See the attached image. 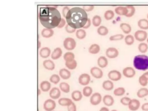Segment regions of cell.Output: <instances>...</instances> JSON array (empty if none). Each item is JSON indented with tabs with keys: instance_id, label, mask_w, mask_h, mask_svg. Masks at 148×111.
I'll use <instances>...</instances> for the list:
<instances>
[{
	"instance_id": "1",
	"label": "cell",
	"mask_w": 148,
	"mask_h": 111,
	"mask_svg": "<svg viewBox=\"0 0 148 111\" xmlns=\"http://www.w3.org/2000/svg\"><path fill=\"white\" fill-rule=\"evenodd\" d=\"M39 18L41 24L44 27L53 29L57 27L62 18L56 7L45 6L40 8Z\"/></svg>"
},
{
	"instance_id": "2",
	"label": "cell",
	"mask_w": 148,
	"mask_h": 111,
	"mask_svg": "<svg viewBox=\"0 0 148 111\" xmlns=\"http://www.w3.org/2000/svg\"><path fill=\"white\" fill-rule=\"evenodd\" d=\"M67 24L75 29H80L86 24L88 16L82 8L73 7L70 9L65 17Z\"/></svg>"
},
{
	"instance_id": "3",
	"label": "cell",
	"mask_w": 148,
	"mask_h": 111,
	"mask_svg": "<svg viewBox=\"0 0 148 111\" xmlns=\"http://www.w3.org/2000/svg\"><path fill=\"white\" fill-rule=\"evenodd\" d=\"M133 65L137 70L146 71L148 69V56L143 54L135 56L133 60Z\"/></svg>"
},
{
	"instance_id": "4",
	"label": "cell",
	"mask_w": 148,
	"mask_h": 111,
	"mask_svg": "<svg viewBox=\"0 0 148 111\" xmlns=\"http://www.w3.org/2000/svg\"><path fill=\"white\" fill-rule=\"evenodd\" d=\"M63 45L64 48L67 50H72L75 48L76 46V42L73 38L67 37L64 39L63 42Z\"/></svg>"
},
{
	"instance_id": "5",
	"label": "cell",
	"mask_w": 148,
	"mask_h": 111,
	"mask_svg": "<svg viewBox=\"0 0 148 111\" xmlns=\"http://www.w3.org/2000/svg\"><path fill=\"white\" fill-rule=\"evenodd\" d=\"M108 76L110 80L112 82L113 81L117 82L120 80L121 79L122 75L120 71L116 69H113V70L110 71L108 72Z\"/></svg>"
},
{
	"instance_id": "6",
	"label": "cell",
	"mask_w": 148,
	"mask_h": 111,
	"mask_svg": "<svg viewBox=\"0 0 148 111\" xmlns=\"http://www.w3.org/2000/svg\"><path fill=\"white\" fill-rule=\"evenodd\" d=\"M134 36L135 39H136V40L140 42H143L147 39V33L146 31L144 30H137L136 31H135Z\"/></svg>"
},
{
	"instance_id": "7",
	"label": "cell",
	"mask_w": 148,
	"mask_h": 111,
	"mask_svg": "<svg viewBox=\"0 0 148 111\" xmlns=\"http://www.w3.org/2000/svg\"><path fill=\"white\" fill-rule=\"evenodd\" d=\"M105 54L109 58H115L119 55V51L116 47H110L106 49Z\"/></svg>"
},
{
	"instance_id": "8",
	"label": "cell",
	"mask_w": 148,
	"mask_h": 111,
	"mask_svg": "<svg viewBox=\"0 0 148 111\" xmlns=\"http://www.w3.org/2000/svg\"><path fill=\"white\" fill-rule=\"evenodd\" d=\"M102 100V95L99 92H94L90 97V102L92 105H98L99 104Z\"/></svg>"
},
{
	"instance_id": "9",
	"label": "cell",
	"mask_w": 148,
	"mask_h": 111,
	"mask_svg": "<svg viewBox=\"0 0 148 111\" xmlns=\"http://www.w3.org/2000/svg\"><path fill=\"white\" fill-rule=\"evenodd\" d=\"M56 106V102L52 99L46 100L43 103V108L46 111H53Z\"/></svg>"
},
{
	"instance_id": "10",
	"label": "cell",
	"mask_w": 148,
	"mask_h": 111,
	"mask_svg": "<svg viewBox=\"0 0 148 111\" xmlns=\"http://www.w3.org/2000/svg\"><path fill=\"white\" fill-rule=\"evenodd\" d=\"M91 75L95 79H101L102 77L103 73L102 69L97 66H93L90 69Z\"/></svg>"
},
{
	"instance_id": "11",
	"label": "cell",
	"mask_w": 148,
	"mask_h": 111,
	"mask_svg": "<svg viewBox=\"0 0 148 111\" xmlns=\"http://www.w3.org/2000/svg\"><path fill=\"white\" fill-rule=\"evenodd\" d=\"M123 75L127 78H132L135 75L136 72L134 68L131 66H127L123 69Z\"/></svg>"
},
{
	"instance_id": "12",
	"label": "cell",
	"mask_w": 148,
	"mask_h": 111,
	"mask_svg": "<svg viewBox=\"0 0 148 111\" xmlns=\"http://www.w3.org/2000/svg\"><path fill=\"white\" fill-rule=\"evenodd\" d=\"M79 83L82 86H87L91 81L90 76L88 73H82L78 78Z\"/></svg>"
},
{
	"instance_id": "13",
	"label": "cell",
	"mask_w": 148,
	"mask_h": 111,
	"mask_svg": "<svg viewBox=\"0 0 148 111\" xmlns=\"http://www.w3.org/2000/svg\"><path fill=\"white\" fill-rule=\"evenodd\" d=\"M128 106L131 111H136L140 106V101L137 99H131Z\"/></svg>"
},
{
	"instance_id": "14",
	"label": "cell",
	"mask_w": 148,
	"mask_h": 111,
	"mask_svg": "<svg viewBox=\"0 0 148 111\" xmlns=\"http://www.w3.org/2000/svg\"><path fill=\"white\" fill-rule=\"evenodd\" d=\"M102 101L106 106H111L114 104V99L110 95H105L102 98Z\"/></svg>"
},
{
	"instance_id": "15",
	"label": "cell",
	"mask_w": 148,
	"mask_h": 111,
	"mask_svg": "<svg viewBox=\"0 0 148 111\" xmlns=\"http://www.w3.org/2000/svg\"><path fill=\"white\" fill-rule=\"evenodd\" d=\"M61 95V91L58 87H53L49 92V96L52 99H58Z\"/></svg>"
},
{
	"instance_id": "16",
	"label": "cell",
	"mask_w": 148,
	"mask_h": 111,
	"mask_svg": "<svg viewBox=\"0 0 148 111\" xmlns=\"http://www.w3.org/2000/svg\"><path fill=\"white\" fill-rule=\"evenodd\" d=\"M114 13L119 16H126L128 13V9L125 6H119L114 9Z\"/></svg>"
},
{
	"instance_id": "17",
	"label": "cell",
	"mask_w": 148,
	"mask_h": 111,
	"mask_svg": "<svg viewBox=\"0 0 148 111\" xmlns=\"http://www.w3.org/2000/svg\"><path fill=\"white\" fill-rule=\"evenodd\" d=\"M97 64L100 68H104L108 65V60L105 56H100L97 60Z\"/></svg>"
},
{
	"instance_id": "18",
	"label": "cell",
	"mask_w": 148,
	"mask_h": 111,
	"mask_svg": "<svg viewBox=\"0 0 148 111\" xmlns=\"http://www.w3.org/2000/svg\"><path fill=\"white\" fill-rule=\"evenodd\" d=\"M120 28L123 31V32L125 34L128 35L131 32L132 28L130 24L127 23H122L120 24Z\"/></svg>"
},
{
	"instance_id": "19",
	"label": "cell",
	"mask_w": 148,
	"mask_h": 111,
	"mask_svg": "<svg viewBox=\"0 0 148 111\" xmlns=\"http://www.w3.org/2000/svg\"><path fill=\"white\" fill-rule=\"evenodd\" d=\"M102 88L106 91H111L114 88V84L110 80H106L102 83Z\"/></svg>"
},
{
	"instance_id": "20",
	"label": "cell",
	"mask_w": 148,
	"mask_h": 111,
	"mask_svg": "<svg viewBox=\"0 0 148 111\" xmlns=\"http://www.w3.org/2000/svg\"><path fill=\"white\" fill-rule=\"evenodd\" d=\"M138 26L142 30L148 29V20L147 18H141L138 21Z\"/></svg>"
},
{
	"instance_id": "21",
	"label": "cell",
	"mask_w": 148,
	"mask_h": 111,
	"mask_svg": "<svg viewBox=\"0 0 148 111\" xmlns=\"http://www.w3.org/2000/svg\"><path fill=\"white\" fill-rule=\"evenodd\" d=\"M43 65L46 69H48L50 71L53 70L55 68L54 62L50 60H44L43 62Z\"/></svg>"
},
{
	"instance_id": "22",
	"label": "cell",
	"mask_w": 148,
	"mask_h": 111,
	"mask_svg": "<svg viewBox=\"0 0 148 111\" xmlns=\"http://www.w3.org/2000/svg\"><path fill=\"white\" fill-rule=\"evenodd\" d=\"M59 75L63 79H68L71 77V72L66 68H62L59 71Z\"/></svg>"
},
{
	"instance_id": "23",
	"label": "cell",
	"mask_w": 148,
	"mask_h": 111,
	"mask_svg": "<svg viewBox=\"0 0 148 111\" xmlns=\"http://www.w3.org/2000/svg\"><path fill=\"white\" fill-rule=\"evenodd\" d=\"M101 50V47L99 45L94 43L92 44L88 48V52L92 54H98Z\"/></svg>"
},
{
	"instance_id": "24",
	"label": "cell",
	"mask_w": 148,
	"mask_h": 111,
	"mask_svg": "<svg viewBox=\"0 0 148 111\" xmlns=\"http://www.w3.org/2000/svg\"><path fill=\"white\" fill-rule=\"evenodd\" d=\"M62 54V51L60 47H56L51 53V57L53 60H57L59 58Z\"/></svg>"
},
{
	"instance_id": "25",
	"label": "cell",
	"mask_w": 148,
	"mask_h": 111,
	"mask_svg": "<svg viewBox=\"0 0 148 111\" xmlns=\"http://www.w3.org/2000/svg\"><path fill=\"white\" fill-rule=\"evenodd\" d=\"M72 98L75 101H79L82 99V92L79 90H75L71 94Z\"/></svg>"
},
{
	"instance_id": "26",
	"label": "cell",
	"mask_w": 148,
	"mask_h": 111,
	"mask_svg": "<svg viewBox=\"0 0 148 111\" xmlns=\"http://www.w3.org/2000/svg\"><path fill=\"white\" fill-rule=\"evenodd\" d=\"M41 34L43 37L46 38H49L51 37L54 34V31L52 29L43 28L41 32Z\"/></svg>"
},
{
	"instance_id": "27",
	"label": "cell",
	"mask_w": 148,
	"mask_h": 111,
	"mask_svg": "<svg viewBox=\"0 0 148 111\" xmlns=\"http://www.w3.org/2000/svg\"><path fill=\"white\" fill-rule=\"evenodd\" d=\"M51 53V50L50 48L47 47H44L42 48L39 51L40 56L42 58H47L48 57Z\"/></svg>"
},
{
	"instance_id": "28",
	"label": "cell",
	"mask_w": 148,
	"mask_h": 111,
	"mask_svg": "<svg viewBox=\"0 0 148 111\" xmlns=\"http://www.w3.org/2000/svg\"><path fill=\"white\" fill-rule=\"evenodd\" d=\"M58 102L59 105L62 106H68L71 105L73 102L70 98H61L58 99Z\"/></svg>"
},
{
	"instance_id": "29",
	"label": "cell",
	"mask_w": 148,
	"mask_h": 111,
	"mask_svg": "<svg viewBox=\"0 0 148 111\" xmlns=\"http://www.w3.org/2000/svg\"><path fill=\"white\" fill-rule=\"evenodd\" d=\"M136 95L140 98H144L148 95V88L143 87L139 89L136 92Z\"/></svg>"
},
{
	"instance_id": "30",
	"label": "cell",
	"mask_w": 148,
	"mask_h": 111,
	"mask_svg": "<svg viewBox=\"0 0 148 111\" xmlns=\"http://www.w3.org/2000/svg\"><path fill=\"white\" fill-rule=\"evenodd\" d=\"M50 87H51V84L50 82H49L47 80L43 81L40 84V88L44 92L48 91L50 89Z\"/></svg>"
},
{
	"instance_id": "31",
	"label": "cell",
	"mask_w": 148,
	"mask_h": 111,
	"mask_svg": "<svg viewBox=\"0 0 148 111\" xmlns=\"http://www.w3.org/2000/svg\"><path fill=\"white\" fill-rule=\"evenodd\" d=\"M97 33L101 36H105L108 34L109 29L108 28L104 25H100L97 28Z\"/></svg>"
},
{
	"instance_id": "32",
	"label": "cell",
	"mask_w": 148,
	"mask_h": 111,
	"mask_svg": "<svg viewBox=\"0 0 148 111\" xmlns=\"http://www.w3.org/2000/svg\"><path fill=\"white\" fill-rule=\"evenodd\" d=\"M124 42H125V44L128 46H131V45H133L135 42L134 36L131 34L127 35L124 37Z\"/></svg>"
},
{
	"instance_id": "33",
	"label": "cell",
	"mask_w": 148,
	"mask_h": 111,
	"mask_svg": "<svg viewBox=\"0 0 148 111\" xmlns=\"http://www.w3.org/2000/svg\"><path fill=\"white\" fill-rule=\"evenodd\" d=\"M102 23V18L99 15H95L92 19V24L94 27H99Z\"/></svg>"
},
{
	"instance_id": "34",
	"label": "cell",
	"mask_w": 148,
	"mask_h": 111,
	"mask_svg": "<svg viewBox=\"0 0 148 111\" xmlns=\"http://www.w3.org/2000/svg\"><path fill=\"white\" fill-rule=\"evenodd\" d=\"M138 50L142 54L147 52L148 50V44L145 42H140L138 47Z\"/></svg>"
},
{
	"instance_id": "35",
	"label": "cell",
	"mask_w": 148,
	"mask_h": 111,
	"mask_svg": "<svg viewBox=\"0 0 148 111\" xmlns=\"http://www.w3.org/2000/svg\"><path fill=\"white\" fill-rule=\"evenodd\" d=\"M125 92V89L123 87H120L115 88L113 91V94L117 97H120L124 95Z\"/></svg>"
},
{
	"instance_id": "36",
	"label": "cell",
	"mask_w": 148,
	"mask_h": 111,
	"mask_svg": "<svg viewBox=\"0 0 148 111\" xmlns=\"http://www.w3.org/2000/svg\"><path fill=\"white\" fill-rule=\"evenodd\" d=\"M59 87L62 92L65 93L69 92L70 91V86L66 82H61V83H60Z\"/></svg>"
},
{
	"instance_id": "37",
	"label": "cell",
	"mask_w": 148,
	"mask_h": 111,
	"mask_svg": "<svg viewBox=\"0 0 148 111\" xmlns=\"http://www.w3.org/2000/svg\"><path fill=\"white\" fill-rule=\"evenodd\" d=\"M138 81L140 85L143 86V87L146 86L148 84V78L144 74H142L139 76Z\"/></svg>"
},
{
	"instance_id": "38",
	"label": "cell",
	"mask_w": 148,
	"mask_h": 111,
	"mask_svg": "<svg viewBox=\"0 0 148 111\" xmlns=\"http://www.w3.org/2000/svg\"><path fill=\"white\" fill-rule=\"evenodd\" d=\"M114 12L112 10H107L105 12L103 16L106 20H110L114 17Z\"/></svg>"
},
{
	"instance_id": "39",
	"label": "cell",
	"mask_w": 148,
	"mask_h": 111,
	"mask_svg": "<svg viewBox=\"0 0 148 111\" xmlns=\"http://www.w3.org/2000/svg\"><path fill=\"white\" fill-rule=\"evenodd\" d=\"M65 66L69 69H75L77 66V62L75 59L71 61H65Z\"/></svg>"
},
{
	"instance_id": "40",
	"label": "cell",
	"mask_w": 148,
	"mask_h": 111,
	"mask_svg": "<svg viewBox=\"0 0 148 111\" xmlns=\"http://www.w3.org/2000/svg\"><path fill=\"white\" fill-rule=\"evenodd\" d=\"M82 93L86 97H88L91 96L92 93V88L90 86H86L83 88Z\"/></svg>"
},
{
	"instance_id": "41",
	"label": "cell",
	"mask_w": 148,
	"mask_h": 111,
	"mask_svg": "<svg viewBox=\"0 0 148 111\" xmlns=\"http://www.w3.org/2000/svg\"><path fill=\"white\" fill-rule=\"evenodd\" d=\"M76 36L79 39H83L86 36V32L84 29H78L76 32Z\"/></svg>"
},
{
	"instance_id": "42",
	"label": "cell",
	"mask_w": 148,
	"mask_h": 111,
	"mask_svg": "<svg viewBox=\"0 0 148 111\" xmlns=\"http://www.w3.org/2000/svg\"><path fill=\"white\" fill-rule=\"evenodd\" d=\"M128 9V13L125 16L127 17H132L135 13V8L132 5H128L126 6Z\"/></svg>"
},
{
	"instance_id": "43",
	"label": "cell",
	"mask_w": 148,
	"mask_h": 111,
	"mask_svg": "<svg viewBox=\"0 0 148 111\" xmlns=\"http://www.w3.org/2000/svg\"><path fill=\"white\" fill-rule=\"evenodd\" d=\"M124 38V35L121 34H117L113 35L109 37V40L110 41H117L122 40Z\"/></svg>"
},
{
	"instance_id": "44",
	"label": "cell",
	"mask_w": 148,
	"mask_h": 111,
	"mask_svg": "<svg viewBox=\"0 0 148 111\" xmlns=\"http://www.w3.org/2000/svg\"><path fill=\"white\" fill-rule=\"evenodd\" d=\"M64 59L65 61H69L74 60L75 58V54L71 51H68L65 53L64 55Z\"/></svg>"
},
{
	"instance_id": "45",
	"label": "cell",
	"mask_w": 148,
	"mask_h": 111,
	"mask_svg": "<svg viewBox=\"0 0 148 111\" xmlns=\"http://www.w3.org/2000/svg\"><path fill=\"white\" fill-rule=\"evenodd\" d=\"M60 80V76L57 74H53L50 77V82L54 84H57Z\"/></svg>"
},
{
	"instance_id": "46",
	"label": "cell",
	"mask_w": 148,
	"mask_h": 111,
	"mask_svg": "<svg viewBox=\"0 0 148 111\" xmlns=\"http://www.w3.org/2000/svg\"><path fill=\"white\" fill-rule=\"evenodd\" d=\"M131 100V99L129 97H124L120 99V103L124 106H128L129 105Z\"/></svg>"
},
{
	"instance_id": "47",
	"label": "cell",
	"mask_w": 148,
	"mask_h": 111,
	"mask_svg": "<svg viewBox=\"0 0 148 111\" xmlns=\"http://www.w3.org/2000/svg\"><path fill=\"white\" fill-rule=\"evenodd\" d=\"M68 111H76V106L74 102H72L71 105L67 106Z\"/></svg>"
},
{
	"instance_id": "48",
	"label": "cell",
	"mask_w": 148,
	"mask_h": 111,
	"mask_svg": "<svg viewBox=\"0 0 148 111\" xmlns=\"http://www.w3.org/2000/svg\"><path fill=\"white\" fill-rule=\"evenodd\" d=\"M82 8L86 12H90V11H92L94 9V6H93V5H86V6H83Z\"/></svg>"
},
{
	"instance_id": "49",
	"label": "cell",
	"mask_w": 148,
	"mask_h": 111,
	"mask_svg": "<svg viewBox=\"0 0 148 111\" xmlns=\"http://www.w3.org/2000/svg\"><path fill=\"white\" fill-rule=\"evenodd\" d=\"M65 30L68 33H73L76 31V29L73 28L71 26H69L68 24H66L65 25Z\"/></svg>"
},
{
	"instance_id": "50",
	"label": "cell",
	"mask_w": 148,
	"mask_h": 111,
	"mask_svg": "<svg viewBox=\"0 0 148 111\" xmlns=\"http://www.w3.org/2000/svg\"><path fill=\"white\" fill-rule=\"evenodd\" d=\"M69 10H70L68 6H64V7L62 8V16H64V17H65V18L66 17V14H67V13H68V12H69Z\"/></svg>"
},
{
	"instance_id": "51",
	"label": "cell",
	"mask_w": 148,
	"mask_h": 111,
	"mask_svg": "<svg viewBox=\"0 0 148 111\" xmlns=\"http://www.w3.org/2000/svg\"><path fill=\"white\" fill-rule=\"evenodd\" d=\"M91 23H92V21H91L90 18H88V20H87V21L86 24L84 25V26L83 28L84 29H87V28H88L91 26Z\"/></svg>"
},
{
	"instance_id": "52",
	"label": "cell",
	"mask_w": 148,
	"mask_h": 111,
	"mask_svg": "<svg viewBox=\"0 0 148 111\" xmlns=\"http://www.w3.org/2000/svg\"><path fill=\"white\" fill-rule=\"evenodd\" d=\"M66 24V21L64 20V18H61L60 22V24H58V25L57 26V27L58 28H62Z\"/></svg>"
},
{
	"instance_id": "53",
	"label": "cell",
	"mask_w": 148,
	"mask_h": 111,
	"mask_svg": "<svg viewBox=\"0 0 148 111\" xmlns=\"http://www.w3.org/2000/svg\"><path fill=\"white\" fill-rule=\"evenodd\" d=\"M141 109L143 111H148V102L144 103L141 106Z\"/></svg>"
},
{
	"instance_id": "54",
	"label": "cell",
	"mask_w": 148,
	"mask_h": 111,
	"mask_svg": "<svg viewBox=\"0 0 148 111\" xmlns=\"http://www.w3.org/2000/svg\"><path fill=\"white\" fill-rule=\"evenodd\" d=\"M99 111H110V110L107 107H102L99 109Z\"/></svg>"
},
{
	"instance_id": "55",
	"label": "cell",
	"mask_w": 148,
	"mask_h": 111,
	"mask_svg": "<svg viewBox=\"0 0 148 111\" xmlns=\"http://www.w3.org/2000/svg\"><path fill=\"white\" fill-rule=\"evenodd\" d=\"M38 48L39 49V48L40 47V41H38Z\"/></svg>"
},
{
	"instance_id": "56",
	"label": "cell",
	"mask_w": 148,
	"mask_h": 111,
	"mask_svg": "<svg viewBox=\"0 0 148 111\" xmlns=\"http://www.w3.org/2000/svg\"><path fill=\"white\" fill-rule=\"evenodd\" d=\"M143 74H144V75H145V76L148 78V71L146 72H145V73H144Z\"/></svg>"
},
{
	"instance_id": "57",
	"label": "cell",
	"mask_w": 148,
	"mask_h": 111,
	"mask_svg": "<svg viewBox=\"0 0 148 111\" xmlns=\"http://www.w3.org/2000/svg\"><path fill=\"white\" fill-rule=\"evenodd\" d=\"M111 111H118L117 110H116V109H113V110H112Z\"/></svg>"
},
{
	"instance_id": "58",
	"label": "cell",
	"mask_w": 148,
	"mask_h": 111,
	"mask_svg": "<svg viewBox=\"0 0 148 111\" xmlns=\"http://www.w3.org/2000/svg\"><path fill=\"white\" fill-rule=\"evenodd\" d=\"M146 41H147V43L148 44V36H147V39H146Z\"/></svg>"
},
{
	"instance_id": "59",
	"label": "cell",
	"mask_w": 148,
	"mask_h": 111,
	"mask_svg": "<svg viewBox=\"0 0 148 111\" xmlns=\"http://www.w3.org/2000/svg\"><path fill=\"white\" fill-rule=\"evenodd\" d=\"M147 19L148 20V13H147Z\"/></svg>"
}]
</instances>
